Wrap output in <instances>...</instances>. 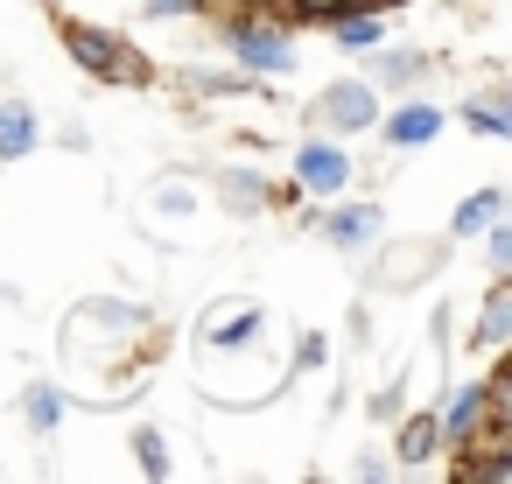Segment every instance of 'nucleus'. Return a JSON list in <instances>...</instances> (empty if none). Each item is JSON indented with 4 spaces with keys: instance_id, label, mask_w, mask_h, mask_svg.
Instances as JSON below:
<instances>
[{
    "instance_id": "f257e3e1",
    "label": "nucleus",
    "mask_w": 512,
    "mask_h": 484,
    "mask_svg": "<svg viewBox=\"0 0 512 484\" xmlns=\"http://www.w3.org/2000/svg\"><path fill=\"white\" fill-rule=\"evenodd\" d=\"M64 50H71L99 85H148V78H155L134 43H120L113 29H92V22H64Z\"/></svg>"
},
{
    "instance_id": "f03ea898",
    "label": "nucleus",
    "mask_w": 512,
    "mask_h": 484,
    "mask_svg": "<svg viewBox=\"0 0 512 484\" xmlns=\"http://www.w3.org/2000/svg\"><path fill=\"white\" fill-rule=\"evenodd\" d=\"M225 43H232V57H239L246 71H260V78L295 71V43H288V29H274V22H260V15L225 22Z\"/></svg>"
},
{
    "instance_id": "7ed1b4c3",
    "label": "nucleus",
    "mask_w": 512,
    "mask_h": 484,
    "mask_svg": "<svg viewBox=\"0 0 512 484\" xmlns=\"http://www.w3.org/2000/svg\"><path fill=\"white\" fill-rule=\"evenodd\" d=\"M316 127H330V134H365V127H379V92L365 85V78H351V85H330L323 99H316Z\"/></svg>"
},
{
    "instance_id": "20e7f679",
    "label": "nucleus",
    "mask_w": 512,
    "mask_h": 484,
    "mask_svg": "<svg viewBox=\"0 0 512 484\" xmlns=\"http://www.w3.org/2000/svg\"><path fill=\"white\" fill-rule=\"evenodd\" d=\"M351 176H358V169H351V155H344L337 141H302V155H295V183H302L309 197H344Z\"/></svg>"
},
{
    "instance_id": "39448f33",
    "label": "nucleus",
    "mask_w": 512,
    "mask_h": 484,
    "mask_svg": "<svg viewBox=\"0 0 512 484\" xmlns=\"http://www.w3.org/2000/svg\"><path fill=\"white\" fill-rule=\"evenodd\" d=\"M484 421H491V379H484V386H477V379H470V386H456V393H449V407L435 414V428H442V442H449V449H470V442L484 435Z\"/></svg>"
},
{
    "instance_id": "423d86ee",
    "label": "nucleus",
    "mask_w": 512,
    "mask_h": 484,
    "mask_svg": "<svg viewBox=\"0 0 512 484\" xmlns=\"http://www.w3.org/2000/svg\"><path fill=\"white\" fill-rule=\"evenodd\" d=\"M435 134H442V106H428V99H400L386 113V141L393 148H428Z\"/></svg>"
},
{
    "instance_id": "0eeeda50",
    "label": "nucleus",
    "mask_w": 512,
    "mask_h": 484,
    "mask_svg": "<svg viewBox=\"0 0 512 484\" xmlns=\"http://www.w3.org/2000/svg\"><path fill=\"white\" fill-rule=\"evenodd\" d=\"M323 239H330L337 253H365V246L379 239V204H337V211L323 218Z\"/></svg>"
},
{
    "instance_id": "6e6552de",
    "label": "nucleus",
    "mask_w": 512,
    "mask_h": 484,
    "mask_svg": "<svg viewBox=\"0 0 512 484\" xmlns=\"http://www.w3.org/2000/svg\"><path fill=\"white\" fill-rule=\"evenodd\" d=\"M36 141H43L36 113H29L22 99H0V162H22V155H36Z\"/></svg>"
},
{
    "instance_id": "1a4fd4ad",
    "label": "nucleus",
    "mask_w": 512,
    "mask_h": 484,
    "mask_svg": "<svg viewBox=\"0 0 512 484\" xmlns=\"http://www.w3.org/2000/svg\"><path fill=\"white\" fill-rule=\"evenodd\" d=\"M421 78H428V57H421V50H379V64H372L365 85H372V92H414Z\"/></svg>"
},
{
    "instance_id": "9d476101",
    "label": "nucleus",
    "mask_w": 512,
    "mask_h": 484,
    "mask_svg": "<svg viewBox=\"0 0 512 484\" xmlns=\"http://www.w3.org/2000/svg\"><path fill=\"white\" fill-rule=\"evenodd\" d=\"M505 337H512V288H491V295H484V316H477L470 351H505Z\"/></svg>"
},
{
    "instance_id": "9b49d317",
    "label": "nucleus",
    "mask_w": 512,
    "mask_h": 484,
    "mask_svg": "<svg viewBox=\"0 0 512 484\" xmlns=\"http://www.w3.org/2000/svg\"><path fill=\"white\" fill-rule=\"evenodd\" d=\"M330 36H337V50H379L386 22H379V8H351V15L330 22Z\"/></svg>"
},
{
    "instance_id": "f8f14e48",
    "label": "nucleus",
    "mask_w": 512,
    "mask_h": 484,
    "mask_svg": "<svg viewBox=\"0 0 512 484\" xmlns=\"http://www.w3.org/2000/svg\"><path fill=\"white\" fill-rule=\"evenodd\" d=\"M491 218H505V190H477V197H463V204H456V218H449V232H456V239H470V232H484Z\"/></svg>"
},
{
    "instance_id": "ddd939ff",
    "label": "nucleus",
    "mask_w": 512,
    "mask_h": 484,
    "mask_svg": "<svg viewBox=\"0 0 512 484\" xmlns=\"http://www.w3.org/2000/svg\"><path fill=\"white\" fill-rule=\"evenodd\" d=\"M442 449V428H435V414H407L400 421V463L414 470V463H428Z\"/></svg>"
},
{
    "instance_id": "4468645a",
    "label": "nucleus",
    "mask_w": 512,
    "mask_h": 484,
    "mask_svg": "<svg viewBox=\"0 0 512 484\" xmlns=\"http://www.w3.org/2000/svg\"><path fill=\"white\" fill-rule=\"evenodd\" d=\"M22 414H29V428H36V435H57V428H64V386H50V379H43V386H29Z\"/></svg>"
},
{
    "instance_id": "2eb2a0df",
    "label": "nucleus",
    "mask_w": 512,
    "mask_h": 484,
    "mask_svg": "<svg viewBox=\"0 0 512 484\" xmlns=\"http://www.w3.org/2000/svg\"><path fill=\"white\" fill-rule=\"evenodd\" d=\"M463 120H470L484 141H512V106H505L498 92H491V99H470V106H463Z\"/></svg>"
},
{
    "instance_id": "dca6fc26",
    "label": "nucleus",
    "mask_w": 512,
    "mask_h": 484,
    "mask_svg": "<svg viewBox=\"0 0 512 484\" xmlns=\"http://www.w3.org/2000/svg\"><path fill=\"white\" fill-rule=\"evenodd\" d=\"M260 330H267V316H260V309H239V316H218V323H211V344H218V351H246Z\"/></svg>"
},
{
    "instance_id": "f3484780",
    "label": "nucleus",
    "mask_w": 512,
    "mask_h": 484,
    "mask_svg": "<svg viewBox=\"0 0 512 484\" xmlns=\"http://www.w3.org/2000/svg\"><path fill=\"white\" fill-rule=\"evenodd\" d=\"M134 456H141V470H148V477H169V470H176V456H169V435H162V428H134Z\"/></svg>"
},
{
    "instance_id": "a211bd4d",
    "label": "nucleus",
    "mask_w": 512,
    "mask_h": 484,
    "mask_svg": "<svg viewBox=\"0 0 512 484\" xmlns=\"http://www.w3.org/2000/svg\"><path fill=\"white\" fill-rule=\"evenodd\" d=\"M225 204H232V211H260V204H267L260 169H232V176H225Z\"/></svg>"
},
{
    "instance_id": "6ab92c4d",
    "label": "nucleus",
    "mask_w": 512,
    "mask_h": 484,
    "mask_svg": "<svg viewBox=\"0 0 512 484\" xmlns=\"http://www.w3.org/2000/svg\"><path fill=\"white\" fill-rule=\"evenodd\" d=\"M351 8H379V0H288V15L295 22H337V15H351Z\"/></svg>"
},
{
    "instance_id": "aec40b11",
    "label": "nucleus",
    "mask_w": 512,
    "mask_h": 484,
    "mask_svg": "<svg viewBox=\"0 0 512 484\" xmlns=\"http://www.w3.org/2000/svg\"><path fill=\"white\" fill-rule=\"evenodd\" d=\"M484 232H491V274H512V225H505V218H491Z\"/></svg>"
},
{
    "instance_id": "412c9836",
    "label": "nucleus",
    "mask_w": 512,
    "mask_h": 484,
    "mask_svg": "<svg viewBox=\"0 0 512 484\" xmlns=\"http://www.w3.org/2000/svg\"><path fill=\"white\" fill-rule=\"evenodd\" d=\"M197 8H204V0H148L141 15H155V22H176V15H197Z\"/></svg>"
},
{
    "instance_id": "4be33fe9",
    "label": "nucleus",
    "mask_w": 512,
    "mask_h": 484,
    "mask_svg": "<svg viewBox=\"0 0 512 484\" xmlns=\"http://www.w3.org/2000/svg\"><path fill=\"white\" fill-rule=\"evenodd\" d=\"M323 358H330V344H323V337H316V330H309V337H302V344H295V365H302V372H316V365H323Z\"/></svg>"
},
{
    "instance_id": "5701e85b",
    "label": "nucleus",
    "mask_w": 512,
    "mask_h": 484,
    "mask_svg": "<svg viewBox=\"0 0 512 484\" xmlns=\"http://www.w3.org/2000/svg\"><path fill=\"white\" fill-rule=\"evenodd\" d=\"M400 414V386H386V393H372V421H393Z\"/></svg>"
},
{
    "instance_id": "b1692460",
    "label": "nucleus",
    "mask_w": 512,
    "mask_h": 484,
    "mask_svg": "<svg viewBox=\"0 0 512 484\" xmlns=\"http://www.w3.org/2000/svg\"><path fill=\"white\" fill-rule=\"evenodd\" d=\"M379 8H386V0H379Z\"/></svg>"
}]
</instances>
